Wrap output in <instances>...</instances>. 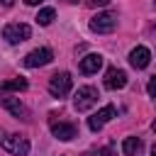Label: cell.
Listing matches in <instances>:
<instances>
[{"label": "cell", "mask_w": 156, "mask_h": 156, "mask_svg": "<svg viewBox=\"0 0 156 156\" xmlns=\"http://www.w3.org/2000/svg\"><path fill=\"white\" fill-rule=\"evenodd\" d=\"M102 156H117V154H115L112 146H105V149H102Z\"/></svg>", "instance_id": "ac0fdd59"}, {"label": "cell", "mask_w": 156, "mask_h": 156, "mask_svg": "<svg viewBox=\"0 0 156 156\" xmlns=\"http://www.w3.org/2000/svg\"><path fill=\"white\" fill-rule=\"evenodd\" d=\"M146 90H149V95H151V98H156V76H154V78L149 80V85H146Z\"/></svg>", "instance_id": "e0dca14e"}, {"label": "cell", "mask_w": 156, "mask_h": 156, "mask_svg": "<svg viewBox=\"0 0 156 156\" xmlns=\"http://www.w3.org/2000/svg\"><path fill=\"white\" fill-rule=\"evenodd\" d=\"M51 58H54L51 49H34L24 56V66L27 68H39V66H46Z\"/></svg>", "instance_id": "52a82bcc"}, {"label": "cell", "mask_w": 156, "mask_h": 156, "mask_svg": "<svg viewBox=\"0 0 156 156\" xmlns=\"http://www.w3.org/2000/svg\"><path fill=\"white\" fill-rule=\"evenodd\" d=\"M66 2H78V0H66Z\"/></svg>", "instance_id": "603a6c76"}, {"label": "cell", "mask_w": 156, "mask_h": 156, "mask_svg": "<svg viewBox=\"0 0 156 156\" xmlns=\"http://www.w3.org/2000/svg\"><path fill=\"white\" fill-rule=\"evenodd\" d=\"M154 2H156V0H154Z\"/></svg>", "instance_id": "cb8c5ba5"}, {"label": "cell", "mask_w": 156, "mask_h": 156, "mask_svg": "<svg viewBox=\"0 0 156 156\" xmlns=\"http://www.w3.org/2000/svg\"><path fill=\"white\" fill-rule=\"evenodd\" d=\"M115 27H117V15L115 12H98L90 20V29L98 32V34H110V32H115Z\"/></svg>", "instance_id": "3957f363"}, {"label": "cell", "mask_w": 156, "mask_h": 156, "mask_svg": "<svg viewBox=\"0 0 156 156\" xmlns=\"http://www.w3.org/2000/svg\"><path fill=\"white\" fill-rule=\"evenodd\" d=\"M124 85H127V73L122 68H110L105 73V88L107 90H119Z\"/></svg>", "instance_id": "9c48e42d"}, {"label": "cell", "mask_w": 156, "mask_h": 156, "mask_svg": "<svg viewBox=\"0 0 156 156\" xmlns=\"http://www.w3.org/2000/svg\"><path fill=\"white\" fill-rule=\"evenodd\" d=\"M102 66V56L100 54H88L80 58V73L90 76V73H98V68Z\"/></svg>", "instance_id": "7c38bea8"}, {"label": "cell", "mask_w": 156, "mask_h": 156, "mask_svg": "<svg viewBox=\"0 0 156 156\" xmlns=\"http://www.w3.org/2000/svg\"><path fill=\"white\" fill-rule=\"evenodd\" d=\"M115 115H117L115 105H105L102 110H98V112H95V115L88 119V127H90L93 132H100V129H102V124H105V122H110Z\"/></svg>", "instance_id": "ba28073f"}, {"label": "cell", "mask_w": 156, "mask_h": 156, "mask_svg": "<svg viewBox=\"0 0 156 156\" xmlns=\"http://www.w3.org/2000/svg\"><path fill=\"white\" fill-rule=\"evenodd\" d=\"M95 102H98V90H95L93 85H83V88H78V93H76V98H73V107H76L78 112L90 110Z\"/></svg>", "instance_id": "5b68a950"}, {"label": "cell", "mask_w": 156, "mask_h": 156, "mask_svg": "<svg viewBox=\"0 0 156 156\" xmlns=\"http://www.w3.org/2000/svg\"><path fill=\"white\" fill-rule=\"evenodd\" d=\"M0 107L2 110H7L10 115H15L17 119H29V110L20 102V98H7V95H0Z\"/></svg>", "instance_id": "8992f818"}, {"label": "cell", "mask_w": 156, "mask_h": 156, "mask_svg": "<svg viewBox=\"0 0 156 156\" xmlns=\"http://www.w3.org/2000/svg\"><path fill=\"white\" fill-rule=\"evenodd\" d=\"M54 17H56L54 7H44V10H39V15H37V24L46 27V24H51V22H54Z\"/></svg>", "instance_id": "9a60e30c"}, {"label": "cell", "mask_w": 156, "mask_h": 156, "mask_svg": "<svg viewBox=\"0 0 156 156\" xmlns=\"http://www.w3.org/2000/svg\"><path fill=\"white\" fill-rule=\"evenodd\" d=\"M0 146L5 151H10L12 156H27L29 154V141L20 134H10L5 129H0Z\"/></svg>", "instance_id": "6da1fadb"}, {"label": "cell", "mask_w": 156, "mask_h": 156, "mask_svg": "<svg viewBox=\"0 0 156 156\" xmlns=\"http://www.w3.org/2000/svg\"><path fill=\"white\" fill-rule=\"evenodd\" d=\"M71 85H73V80H71V76H68L66 71L54 73V76L49 78V93H51L54 98H63V95H68V93H71Z\"/></svg>", "instance_id": "277c9868"}, {"label": "cell", "mask_w": 156, "mask_h": 156, "mask_svg": "<svg viewBox=\"0 0 156 156\" xmlns=\"http://www.w3.org/2000/svg\"><path fill=\"white\" fill-rule=\"evenodd\" d=\"M12 2L15 0H0V5H5V7H12Z\"/></svg>", "instance_id": "d6986e66"}, {"label": "cell", "mask_w": 156, "mask_h": 156, "mask_svg": "<svg viewBox=\"0 0 156 156\" xmlns=\"http://www.w3.org/2000/svg\"><path fill=\"white\" fill-rule=\"evenodd\" d=\"M24 2H27V5H41L44 0H24Z\"/></svg>", "instance_id": "ffe728a7"}, {"label": "cell", "mask_w": 156, "mask_h": 156, "mask_svg": "<svg viewBox=\"0 0 156 156\" xmlns=\"http://www.w3.org/2000/svg\"><path fill=\"white\" fill-rule=\"evenodd\" d=\"M27 88V80L24 78H10V80H2L0 83V95H7V93H20Z\"/></svg>", "instance_id": "4fadbf2b"}, {"label": "cell", "mask_w": 156, "mask_h": 156, "mask_svg": "<svg viewBox=\"0 0 156 156\" xmlns=\"http://www.w3.org/2000/svg\"><path fill=\"white\" fill-rule=\"evenodd\" d=\"M51 132H54V136L61 139V141H71V139L78 134L76 124H71V122H51Z\"/></svg>", "instance_id": "30bf717a"}, {"label": "cell", "mask_w": 156, "mask_h": 156, "mask_svg": "<svg viewBox=\"0 0 156 156\" xmlns=\"http://www.w3.org/2000/svg\"><path fill=\"white\" fill-rule=\"evenodd\" d=\"M151 156H156V144H154V146H151Z\"/></svg>", "instance_id": "44dd1931"}, {"label": "cell", "mask_w": 156, "mask_h": 156, "mask_svg": "<svg viewBox=\"0 0 156 156\" xmlns=\"http://www.w3.org/2000/svg\"><path fill=\"white\" fill-rule=\"evenodd\" d=\"M29 34H32V29H29V24H24V22H10V24H5V29H2V39H7L10 44L27 41Z\"/></svg>", "instance_id": "7a4b0ae2"}, {"label": "cell", "mask_w": 156, "mask_h": 156, "mask_svg": "<svg viewBox=\"0 0 156 156\" xmlns=\"http://www.w3.org/2000/svg\"><path fill=\"white\" fill-rule=\"evenodd\" d=\"M151 129H154V132H156V119H154V122H151Z\"/></svg>", "instance_id": "7402d4cb"}, {"label": "cell", "mask_w": 156, "mask_h": 156, "mask_svg": "<svg viewBox=\"0 0 156 156\" xmlns=\"http://www.w3.org/2000/svg\"><path fill=\"white\" fill-rule=\"evenodd\" d=\"M85 5L88 7H105V5H110V0H85Z\"/></svg>", "instance_id": "2e32d148"}, {"label": "cell", "mask_w": 156, "mask_h": 156, "mask_svg": "<svg viewBox=\"0 0 156 156\" xmlns=\"http://www.w3.org/2000/svg\"><path fill=\"white\" fill-rule=\"evenodd\" d=\"M139 149H141V139H136V136H127V139L122 141V151H124V156H136Z\"/></svg>", "instance_id": "5bb4252c"}, {"label": "cell", "mask_w": 156, "mask_h": 156, "mask_svg": "<svg viewBox=\"0 0 156 156\" xmlns=\"http://www.w3.org/2000/svg\"><path fill=\"white\" fill-rule=\"evenodd\" d=\"M149 61H151V54H149L146 46H136V49L129 51V63H132L134 68H146Z\"/></svg>", "instance_id": "8fae6325"}]
</instances>
